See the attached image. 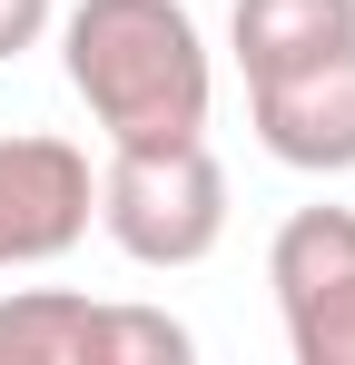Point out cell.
Returning <instances> with one entry per match:
<instances>
[{
  "mask_svg": "<svg viewBox=\"0 0 355 365\" xmlns=\"http://www.w3.org/2000/svg\"><path fill=\"white\" fill-rule=\"evenodd\" d=\"M50 30H59V69L109 148L207 138L217 60L187 0H69Z\"/></svg>",
  "mask_w": 355,
  "mask_h": 365,
  "instance_id": "cell-1",
  "label": "cell"
},
{
  "mask_svg": "<svg viewBox=\"0 0 355 365\" xmlns=\"http://www.w3.org/2000/svg\"><path fill=\"white\" fill-rule=\"evenodd\" d=\"M267 287L296 365H355V207H296L267 237Z\"/></svg>",
  "mask_w": 355,
  "mask_h": 365,
  "instance_id": "cell-4",
  "label": "cell"
},
{
  "mask_svg": "<svg viewBox=\"0 0 355 365\" xmlns=\"http://www.w3.org/2000/svg\"><path fill=\"white\" fill-rule=\"evenodd\" d=\"M227 50H237L247 79L336 60V50H355V0H237L227 10Z\"/></svg>",
  "mask_w": 355,
  "mask_h": 365,
  "instance_id": "cell-7",
  "label": "cell"
},
{
  "mask_svg": "<svg viewBox=\"0 0 355 365\" xmlns=\"http://www.w3.org/2000/svg\"><path fill=\"white\" fill-rule=\"evenodd\" d=\"M247 128L296 178H346L355 168V50L277 69V79H247Z\"/></svg>",
  "mask_w": 355,
  "mask_h": 365,
  "instance_id": "cell-6",
  "label": "cell"
},
{
  "mask_svg": "<svg viewBox=\"0 0 355 365\" xmlns=\"http://www.w3.org/2000/svg\"><path fill=\"white\" fill-rule=\"evenodd\" d=\"M99 227V168L50 128L0 138V267H59Z\"/></svg>",
  "mask_w": 355,
  "mask_h": 365,
  "instance_id": "cell-5",
  "label": "cell"
},
{
  "mask_svg": "<svg viewBox=\"0 0 355 365\" xmlns=\"http://www.w3.org/2000/svg\"><path fill=\"white\" fill-rule=\"evenodd\" d=\"M59 20V0H0V60H20V50H40Z\"/></svg>",
  "mask_w": 355,
  "mask_h": 365,
  "instance_id": "cell-8",
  "label": "cell"
},
{
  "mask_svg": "<svg viewBox=\"0 0 355 365\" xmlns=\"http://www.w3.org/2000/svg\"><path fill=\"white\" fill-rule=\"evenodd\" d=\"M99 237L128 267H197L227 237V168L207 138H168V148H109L99 168Z\"/></svg>",
  "mask_w": 355,
  "mask_h": 365,
  "instance_id": "cell-2",
  "label": "cell"
},
{
  "mask_svg": "<svg viewBox=\"0 0 355 365\" xmlns=\"http://www.w3.org/2000/svg\"><path fill=\"white\" fill-rule=\"evenodd\" d=\"M197 336L168 306H109L79 287L0 297V365H187Z\"/></svg>",
  "mask_w": 355,
  "mask_h": 365,
  "instance_id": "cell-3",
  "label": "cell"
}]
</instances>
